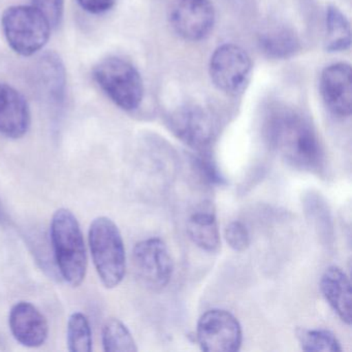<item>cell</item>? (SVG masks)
<instances>
[{
  "label": "cell",
  "instance_id": "obj_6",
  "mask_svg": "<svg viewBox=\"0 0 352 352\" xmlns=\"http://www.w3.org/2000/svg\"><path fill=\"white\" fill-rule=\"evenodd\" d=\"M199 347L208 352H236L243 343V331L236 317L224 309H211L197 325Z\"/></svg>",
  "mask_w": 352,
  "mask_h": 352
},
{
  "label": "cell",
  "instance_id": "obj_21",
  "mask_svg": "<svg viewBox=\"0 0 352 352\" xmlns=\"http://www.w3.org/2000/svg\"><path fill=\"white\" fill-rule=\"evenodd\" d=\"M296 338L304 351L341 352L339 340L333 331L325 329H298Z\"/></svg>",
  "mask_w": 352,
  "mask_h": 352
},
{
  "label": "cell",
  "instance_id": "obj_8",
  "mask_svg": "<svg viewBox=\"0 0 352 352\" xmlns=\"http://www.w3.org/2000/svg\"><path fill=\"white\" fill-rule=\"evenodd\" d=\"M252 63L246 51L234 44H224L210 59V77L214 85L228 94L244 89L250 77Z\"/></svg>",
  "mask_w": 352,
  "mask_h": 352
},
{
  "label": "cell",
  "instance_id": "obj_24",
  "mask_svg": "<svg viewBox=\"0 0 352 352\" xmlns=\"http://www.w3.org/2000/svg\"><path fill=\"white\" fill-rule=\"evenodd\" d=\"M195 168L199 170V174L201 175L205 180L211 184L222 185L226 183L221 173L218 170L217 166L213 162L211 157L207 153H201V155L197 156L193 160Z\"/></svg>",
  "mask_w": 352,
  "mask_h": 352
},
{
  "label": "cell",
  "instance_id": "obj_5",
  "mask_svg": "<svg viewBox=\"0 0 352 352\" xmlns=\"http://www.w3.org/2000/svg\"><path fill=\"white\" fill-rule=\"evenodd\" d=\"M3 34L9 46L17 54L32 56L50 40L52 26L34 6L8 8L1 17Z\"/></svg>",
  "mask_w": 352,
  "mask_h": 352
},
{
  "label": "cell",
  "instance_id": "obj_15",
  "mask_svg": "<svg viewBox=\"0 0 352 352\" xmlns=\"http://www.w3.org/2000/svg\"><path fill=\"white\" fill-rule=\"evenodd\" d=\"M320 290L339 318L346 324H351V283L345 272L336 265L327 267L321 276Z\"/></svg>",
  "mask_w": 352,
  "mask_h": 352
},
{
  "label": "cell",
  "instance_id": "obj_2",
  "mask_svg": "<svg viewBox=\"0 0 352 352\" xmlns=\"http://www.w3.org/2000/svg\"><path fill=\"white\" fill-rule=\"evenodd\" d=\"M50 238L61 278L72 287H79L87 273L85 241L76 216L61 208L53 214Z\"/></svg>",
  "mask_w": 352,
  "mask_h": 352
},
{
  "label": "cell",
  "instance_id": "obj_19",
  "mask_svg": "<svg viewBox=\"0 0 352 352\" xmlns=\"http://www.w3.org/2000/svg\"><path fill=\"white\" fill-rule=\"evenodd\" d=\"M102 346L107 352H137L138 346L129 327L118 318H110L102 329Z\"/></svg>",
  "mask_w": 352,
  "mask_h": 352
},
{
  "label": "cell",
  "instance_id": "obj_11",
  "mask_svg": "<svg viewBox=\"0 0 352 352\" xmlns=\"http://www.w3.org/2000/svg\"><path fill=\"white\" fill-rule=\"evenodd\" d=\"M352 73L348 63H338L323 69L320 94L329 112L339 118H347L352 111Z\"/></svg>",
  "mask_w": 352,
  "mask_h": 352
},
{
  "label": "cell",
  "instance_id": "obj_16",
  "mask_svg": "<svg viewBox=\"0 0 352 352\" xmlns=\"http://www.w3.org/2000/svg\"><path fill=\"white\" fill-rule=\"evenodd\" d=\"M187 234L197 247L207 252H216L219 249V228L212 206H201L191 214L187 221Z\"/></svg>",
  "mask_w": 352,
  "mask_h": 352
},
{
  "label": "cell",
  "instance_id": "obj_1",
  "mask_svg": "<svg viewBox=\"0 0 352 352\" xmlns=\"http://www.w3.org/2000/svg\"><path fill=\"white\" fill-rule=\"evenodd\" d=\"M265 139L270 147L294 168L319 172L324 153L318 135L308 120L292 109L270 113L265 121Z\"/></svg>",
  "mask_w": 352,
  "mask_h": 352
},
{
  "label": "cell",
  "instance_id": "obj_17",
  "mask_svg": "<svg viewBox=\"0 0 352 352\" xmlns=\"http://www.w3.org/2000/svg\"><path fill=\"white\" fill-rule=\"evenodd\" d=\"M259 46L265 54L275 59L289 58L300 48L298 36L284 26H277L261 34Z\"/></svg>",
  "mask_w": 352,
  "mask_h": 352
},
{
  "label": "cell",
  "instance_id": "obj_14",
  "mask_svg": "<svg viewBox=\"0 0 352 352\" xmlns=\"http://www.w3.org/2000/svg\"><path fill=\"white\" fill-rule=\"evenodd\" d=\"M38 94L51 106L60 108L67 94V74L60 57L54 52L46 53L36 65Z\"/></svg>",
  "mask_w": 352,
  "mask_h": 352
},
{
  "label": "cell",
  "instance_id": "obj_9",
  "mask_svg": "<svg viewBox=\"0 0 352 352\" xmlns=\"http://www.w3.org/2000/svg\"><path fill=\"white\" fill-rule=\"evenodd\" d=\"M168 21L179 36L190 42L204 40L215 24V10L211 0H173Z\"/></svg>",
  "mask_w": 352,
  "mask_h": 352
},
{
  "label": "cell",
  "instance_id": "obj_13",
  "mask_svg": "<svg viewBox=\"0 0 352 352\" xmlns=\"http://www.w3.org/2000/svg\"><path fill=\"white\" fill-rule=\"evenodd\" d=\"M30 124V104L23 94L9 84L0 83V133L9 139H21Z\"/></svg>",
  "mask_w": 352,
  "mask_h": 352
},
{
  "label": "cell",
  "instance_id": "obj_3",
  "mask_svg": "<svg viewBox=\"0 0 352 352\" xmlns=\"http://www.w3.org/2000/svg\"><path fill=\"white\" fill-rule=\"evenodd\" d=\"M92 261L104 287L114 288L124 279L126 252L122 234L110 218H96L88 234Z\"/></svg>",
  "mask_w": 352,
  "mask_h": 352
},
{
  "label": "cell",
  "instance_id": "obj_18",
  "mask_svg": "<svg viewBox=\"0 0 352 352\" xmlns=\"http://www.w3.org/2000/svg\"><path fill=\"white\" fill-rule=\"evenodd\" d=\"M325 49L327 52H343L351 45V30L347 18L335 6L327 8Z\"/></svg>",
  "mask_w": 352,
  "mask_h": 352
},
{
  "label": "cell",
  "instance_id": "obj_20",
  "mask_svg": "<svg viewBox=\"0 0 352 352\" xmlns=\"http://www.w3.org/2000/svg\"><path fill=\"white\" fill-rule=\"evenodd\" d=\"M67 349L71 352L92 350V331L89 319L82 312H74L67 321Z\"/></svg>",
  "mask_w": 352,
  "mask_h": 352
},
{
  "label": "cell",
  "instance_id": "obj_22",
  "mask_svg": "<svg viewBox=\"0 0 352 352\" xmlns=\"http://www.w3.org/2000/svg\"><path fill=\"white\" fill-rule=\"evenodd\" d=\"M224 238L230 248L238 252H244L251 244L248 228L241 221H232L224 230Z\"/></svg>",
  "mask_w": 352,
  "mask_h": 352
},
{
  "label": "cell",
  "instance_id": "obj_25",
  "mask_svg": "<svg viewBox=\"0 0 352 352\" xmlns=\"http://www.w3.org/2000/svg\"><path fill=\"white\" fill-rule=\"evenodd\" d=\"M116 1L117 0H77L80 7L92 15L108 13L116 5Z\"/></svg>",
  "mask_w": 352,
  "mask_h": 352
},
{
  "label": "cell",
  "instance_id": "obj_26",
  "mask_svg": "<svg viewBox=\"0 0 352 352\" xmlns=\"http://www.w3.org/2000/svg\"><path fill=\"white\" fill-rule=\"evenodd\" d=\"M3 218V212H1V209H0V220Z\"/></svg>",
  "mask_w": 352,
  "mask_h": 352
},
{
  "label": "cell",
  "instance_id": "obj_23",
  "mask_svg": "<svg viewBox=\"0 0 352 352\" xmlns=\"http://www.w3.org/2000/svg\"><path fill=\"white\" fill-rule=\"evenodd\" d=\"M48 20L52 28L60 26L65 13V0H32V5Z\"/></svg>",
  "mask_w": 352,
  "mask_h": 352
},
{
  "label": "cell",
  "instance_id": "obj_10",
  "mask_svg": "<svg viewBox=\"0 0 352 352\" xmlns=\"http://www.w3.org/2000/svg\"><path fill=\"white\" fill-rule=\"evenodd\" d=\"M170 129L191 149L205 153L214 139V124L209 113L197 104H186L170 117Z\"/></svg>",
  "mask_w": 352,
  "mask_h": 352
},
{
  "label": "cell",
  "instance_id": "obj_7",
  "mask_svg": "<svg viewBox=\"0 0 352 352\" xmlns=\"http://www.w3.org/2000/svg\"><path fill=\"white\" fill-rule=\"evenodd\" d=\"M133 265L140 281L156 292L168 285L174 273L170 250L160 238L146 239L135 244Z\"/></svg>",
  "mask_w": 352,
  "mask_h": 352
},
{
  "label": "cell",
  "instance_id": "obj_12",
  "mask_svg": "<svg viewBox=\"0 0 352 352\" xmlns=\"http://www.w3.org/2000/svg\"><path fill=\"white\" fill-rule=\"evenodd\" d=\"M9 324L16 341L25 347H41L48 338V321L32 302L14 305L10 312Z\"/></svg>",
  "mask_w": 352,
  "mask_h": 352
},
{
  "label": "cell",
  "instance_id": "obj_4",
  "mask_svg": "<svg viewBox=\"0 0 352 352\" xmlns=\"http://www.w3.org/2000/svg\"><path fill=\"white\" fill-rule=\"evenodd\" d=\"M92 77L98 87L121 110L133 112L143 102L144 82L141 74L125 59L111 56L94 65Z\"/></svg>",
  "mask_w": 352,
  "mask_h": 352
}]
</instances>
